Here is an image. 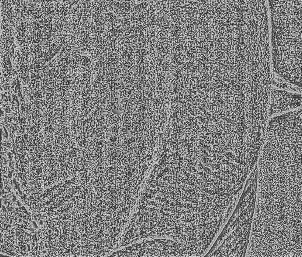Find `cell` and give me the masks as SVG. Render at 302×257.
<instances>
[{
	"mask_svg": "<svg viewBox=\"0 0 302 257\" xmlns=\"http://www.w3.org/2000/svg\"><path fill=\"white\" fill-rule=\"evenodd\" d=\"M301 95L271 86L269 97V117H272L300 108Z\"/></svg>",
	"mask_w": 302,
	"mask_h": 257,
	"instance_id": "cell-1",
	"label": "cell"
},
{
	"mask_svg": "<svg viewBox=\"0 0 302 257\" xmlns=\"http://www.w3.org/2000/svg\"><path fill=\"white\" fill-rule=\"evenodd\" d=\"M272 86L280 89L299 93L301 92V88H299L285 81L273 72L272 73Z\"/></svg>",
	"mask_w": 302,
	"mask_h": 257,
	"instance_id": "cell-2",
	"label": "cell"
}]
</instances>
